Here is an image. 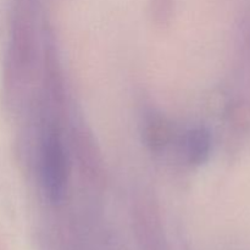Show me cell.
<instances>
[{"label": "cell", "instance_id": "obj_2", "mask_svg": "<svg viewBox=\"0 0 250 250\" xmlns=\"http://www.w3.org/2000/svg\"><path fill=\"white\" fill-rule=\"evenodd\" d=\"M211 146V134L204 127H195L187 131L182 142L183 154L190 165L204 164L209 158Z\"/></svg>", "mask_w": 250, "mask_h": 250}, {"label": "cell", "instance_id": "obj_3", "mask_svg": "<svg viewBox=\"0 0 250 250\" xmlns=\"http://www.w3.org/2000/svg\"><path fill=\"white\" fill-rule=\"evenodd\" d=\"M171 127L161 117H151L146 122V138L149 146L155 150L164 148L171 139Z\"/></svg>", "mask_w": 250, "mask_h": 250}, {"label": "cell", "instance_id": "obj_1", "mask_svg": "<svg viewBox=\"0 0 250 250\" xmlns=\"http://www.w3.org/2000/svg\"><path fill=\"white\" fill-rule=\"evenodd\" d=\"M41 177L49 200L62 202L67 189L68 164L62 142L55 131H49L42 142Z\"/></svg>", "mask_w": 250, "mask_h": 250}]
</instances>
